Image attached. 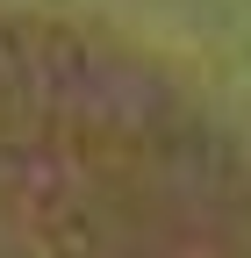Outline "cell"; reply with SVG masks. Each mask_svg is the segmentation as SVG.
Here are the masks:
<instances>
[{
    "label": "cell",
    "mask_w": 251,
    "mask_h": 258,
    "mask_svg": "<svg viewBox=\"0 0 251 258\" xmlns=\"http://www.w3.org/2000/svg\"><path fill=\"white\" fill-rule=\"evenodd\" d=\"M0 172H8V129H0ZM8 208H15V179H0V258H29V244L8 230Z\"/></svg>",
    "instance_id": "6da1fadb"
}]
</instances>
